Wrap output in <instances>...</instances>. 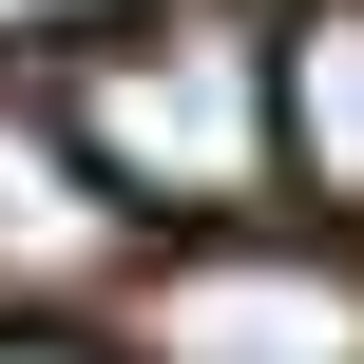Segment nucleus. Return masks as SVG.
Listing matches in <instances>:
<instances>
[{"label": "nucleus", "mask_w": 364, "mask_h": 364, "mask_svg": "<svg viewBox=\"0 0 364 364\" xmlns=\"http://www.w3.org/2000/svg\"><path fill=\"white\" fill-rule=\"evenodd\" d=\"M58 134H77V173H96L115 211L250 230V192H269V19H250V0H173V19L77 38Z\"/></svg>", "instance_id": "obj_1"}, {"label": "nucleus", "mask_w": 364, "mask_h": 364, "mask_svg": "<svg viewBox=\"0 0 364 364\" xmlns=\"http://www.w3.org/2000/svg\"><path fill=\"white\" fill-rule=\"evenodd\" d=\"M134 364H364V250L326 230H173L134 288Z\"/></svg>", "instance_id": "obj_2"}, {"label": "nucleus", "mask_w": 364, "mask_h": 364, "mask_svg": "<svg viewBox=\"0 0 364 364\" xmlns=\"http://www.w3.org/2000/svg\"><path fill=\"white\" fill-rule=\"evenodd\" d=\"M269 192H326L364 230V0H288L269 19Z\"/></svg>", "instance_id": "obj_3"}, {"label": "nucleus", "mask_w": 364, "mask_h": 364, "mask_svg": "<svg viewBox=\"0 0 364 364\" xmlns=\"http://www.w3.org/2000/svg\"><path fill=\"white\" fill-rule=\"evenodd\" d=\"M115 250H134V211L77 173V134H58V115H0V288L58 307V288H96Z\"/></svg>", "instance_id": "obj_4"}, {"label": "nucleus", "mask_w": 364, "mask_h": 364, "mask_svg": "<svg viewBox=\"0 0 364 364\" xmlns=\"http://www.w3.org/2000/svg\"><path fill=\"white\" fill-rule=\"evenodd\" d=\"M134 0H0V58H77V38H115Z\"/></svg>", "instance_id": "obj_5"}, {"label": "nucleus", "mask_w": 364, "mask_h": 364, "mask_svg": "<svg viewBox=\"0 0 364 364\" xmlns=\"http://www.w3.org/2000/svg\"><path fill=\"white\" fill-rule=\"evenodd\" d=\"M0 364H115V346H77V326H0Z\"/></svg>", "instance_id": "obj_6"}, {"label": "nucleus", "mask_w": 364, "mask_h": 364, "mask_svg": "<svg viewBox=\"0 0 364 364\" xmlns=\"http://www.w3.org/2000/svg\"><path fill=\"white\" fill-rule=\"evenodd\" d=\"M250 19H269V0H250Z\"/></svg>", "instance_id": "obj_7"}]
</instances>
